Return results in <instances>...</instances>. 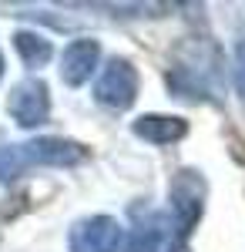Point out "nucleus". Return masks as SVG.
I'll return each instance as SVG.
<instances>
[{"label":"nucleus","mask_w":245,"mask_h":252,"mask_svg":"<svg viewBox=\"0 0 245 252\" xmlns=\"http://www.w3.org/2000/svg\"><path fill=\"white\" fill-rule=\"evenodd\" d=\"M168 84L175 97H205V101H218L222 97V54L218 44L208 37H188L178 44L175 61L168 71Z\"/></svg>","instance_id":"f257e3e1"},{"label":"nucleus","mask_w":245,"mask_h":252,"mask_svg":"<svg viewBox=\"0 0 245 252\" xmlns=\"http://www.w3.org/2000/svg\"><path fill=\"white\" fill-rule=\"evenodd\" d=\"M81 158H84V148L67 138H34L27 145H7V148H0V182H10L37 165H61L64 168Z\"/></svg>","instance_id":"f03ea898"},{"label":"nucleus","mask_w":245,"mask_h":252,"mask_svg":"<svg viewBox=\"0 0 245 252\" xmlns=\"http://www.w3.org/2000/svg\"><path fill=\"white\" fill-rule=\"evenodd\" d=\"M205 205V182L198 172H178L171 182V222L182 232V239L195 229Z\"/></svg>","instance_id":"7ed1b4c3"},{"label":"nucleus","mask_w":245,"mask_h":252,"mask_svg":"<svg viewBox=\"0 0 245 252\" xmlns=\"http://www.w3.org/2000/svg\"><path fill=\"white\" fill-rule=\"evenodd\" d=\"M94 97L108 104L111 111H124L138 97V71L124 58H111L101 67V78L94 84Z\"/></svg>","instance_id":"20e7f679"},{"label":"nucleus","mask_w":245,"mask_h":252,"mask_svg":"<svg viewBox=\"0 0 245 252\" xmlns=\"http://www.w3.org/2000/svg\"><path fill=\"white\" fill-rule=\"evenodd\" d=\"M124 229L108 215H91L71 232V252H124Z\"/></svg>","instance_id":"39448f33"},{"label":"nucleus","mask_w":245,"mask_h":252,"mask_svg":"<svg viewBox=\"0 0 245 252\" xmlns=\"http://www.w3.org/2000/svg\"><path fill=\"white\" fill-rule=\"evenodd\" d=\"M7 111L20 128H40L51 118V97L44 81H24L7 97Z\"/></svg>","instance_id":"423d86ee"},{"label":"nucleus","mask_w":245,"mask_h":252,"mask_svg":"<svg viewBox=\"0 0 245 252\" xmlns=\"http://www.w3.org/2000/svg\"><path fill=\"white\" fill-rule=\"evenodd\" d=\"M97 61H101L97 40H91V37L74 40V44H67V51H64V58H61V78L67 81L71 88H81L84 81H91Z\"/></svg>","instance_id":"0eeeda50"},{"label":"nucleus","mask_w":245,"mask_h":252,"mask_svg":"<svg viewBox=\"0 0 245 252\" xmlns=\"http://www.w3.org/2000/svg\"><path fill=\"white\" fill-rule=\"evenodd\" d=\"M134 135L151 141V145H171L188 135V121L175 115H141L134 121Z\"/></svg>","instance_id":"6e6552de"},{"label":"nucleus","mask_w":245,"mask_h":252,"mask_svg":"<svg viewBox=\"0 0 245 252\" xmlns=\"http://www.w3.org/2000/svg\"><path fill=\"white\" fill-rule=\"evenodd\" d=\"M14 47H17L20 61H24L31 71L44 67L47 61L54 58V44L44 37V34H37V31H17V34H14Z\"/></svg>","instance_id":"1a4fd4ad"},{"label":"nucleus","mask_w":245,"mask_h":252,"mask_svg":"<svg viewBox=\"0 0 245 252\" xmlns=\"http://www.w3.org/2000/svg\"><path fill=\"white\" fill-rule=\"evenodd\" d=\"M232 74H235V91H239V101H242V108H245V37L235 44V67H232Z\"/></svg>","instance_id":"9d476101"},{"label":"nucleus","mask_w":245,"mask_h":252,"mask_svg":"<svg viewBox=\"0 0 245 252\" xmlns=\"http://www.w3.org/2000/svg\"><path fill=\"white\" fill-rule=\"evenodd\" d=\"M0 78H3V54H0Z\"/></svg>","instance_id":"9b49d317"}]
</instances>
